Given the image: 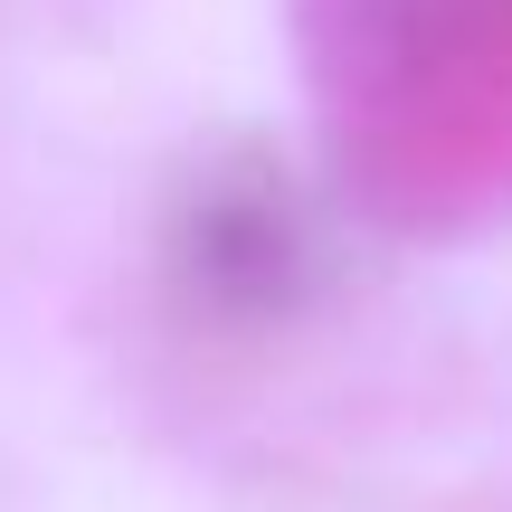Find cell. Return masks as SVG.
Masks as SVG:
<instances>
[{"label":"cell","mask_w":512,"mask_h":512,"mask_svg":"<svg viewBox=\"0 0 512 512\" xmlns=\"http://www.w3.org/2000/svg\"><path fill=\"white\" fill-rule=\"evenodd\" d=\"M171 275H181V294L200 313H219V323H266V313H285L294 294H304V275H313V238H304L294 190L275 181V171H256V162L209 171L181 200V219H171Z\"/></svg>","instance_id":"obj_2"},{"label":"cell","mask_w":512,"mask_h":512,"mask_svg":"<svg viewBox=\"0 0 512 512\" xmlns=\"http://www.w3.org/2000/svg\"><path fill=\"white\" fill-rule=\"evenodd\" d=\"M313 76L389 228H475L512 200V0H323Z\"/></svg>","instance_id":"obj_1"}]
</instances>
